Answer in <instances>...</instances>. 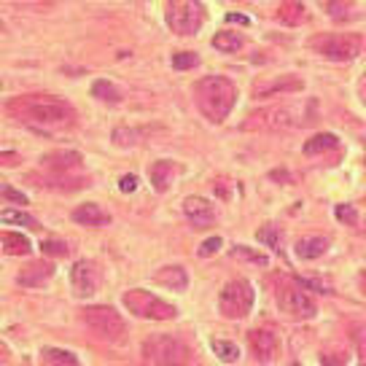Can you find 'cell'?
Returning a JSON list of instances; mask_svg holds the SVG:
<instances>
[{
	"label": "cell",
	"instance_id": "cell-16",
	"mask_svg": "<svg viewBox=\"0 0 366 366\" xmlns=\"http://www.w3.org/2000/svg\"><path fill=\"white\" fill-rule=\"evenodd\" d=\"M73 221L81 223V226H92V229H100V226H108L111 223V213H105L100 205L95 202H86V205H78L73 210Z\"/></svg>",
	"mask_w": 366,
	"mask_h": 366
},
{
	"label": "cell",
	"instance_id": "cell-33",
	"mask_svg": "<svg viewBox=\"0 0 366 366\" xmlns=\"http://www.w3.org/2000/svg\"><path fill=\"white\" fill-rule=\"evenodd\" d=\"M256 237H259V243H267L269 248L280 250V232H277L275 226H264V229H259V232H256Z\"/></svg>",
	"mask_w": 366,
	"mask_h": 366
},
{
	"label": "cell",
	"instance_id": "cell-10",
	"mask_svg": "<svg viewBox=\"0 0 366 366\" xmlns=\"http://www.w3.org/2000/svg\"><path fill=\"white\" fill-rule=\"evenodd\" d=\"M293 111L280 105V108H262V111H253L248 119L243 122V129H289L293 127Z\"/></svg>",
	"mask_w": 366,
	"mask_h": 366
},
{
	"label": "cell",
	"instance_id": "cell-25",
	"mask_svg": "<svg viewBox=\"0 0 366 366\" xmlns=\"http://www.w3.org/2000/svg\"><path fill=\"white\" fill-rule=\"evenodd\" d=\"M277 19L280 22H286V25H299V22H304V6L302 3H283L280 6V11H277Z\"/></svg>",
	"mask_w": 366,
	"mask_h": 366
},
{
	"label": "cell",
	"instance_id": "cell-37",
	"mask_svg": "<svg viewBox=\"0 0 366 366\" xmlns=\"http://www.w3.org/2000/svg\"><path fill=\"white\" fill-rule=\"evenodd\" d=\"M221 243H223L221 237H210V240H205V243L199 245V256H205V259H208V256H213V253L221 248Z\"/></svg>",
	"mask_w": 366,
	"mask_h": 366
},
{
	"label": "cell",
	"instance_id": "cell-26",
	"mask_svg": "<svg viewBox=\"0 0 366 366\" xmlns=\"http://www.w3.org/2000/svg\"><path fill=\"white\" fill-rule=\"evenodd\" d=\"M143 138V129H135V127H116L113 129V143L122 148L138 146Z\"/></svg>",
	"mask_w": 366,
	"mask_h": 366
},
{
	"label": "cell",
	"instance_id": "cell-1",
	"mask_svg": "<svg viewBox=\"0 0 366 366\" xmlns=\"http://www.w3.org/2000/svg\"><path fill=\"white\" fill-rule=\"evenodd\" d=\"M194 98L199 111L213 124H221L237 102V86L226 75H205L196 81Z\"/></svg>",
	"mask_w": 366,
	"mask_h": 366
},
{
	"label": "cell",
	"instance_id": "cell-19",
	"mask_svg": "<svg viewBox=\"0 0 366 366\" xmlns=\"http://www.w3.org/2000/svg\"><path fill=\"white\" fill-rule=\"evenodd\" d=\"M329 250V240L326 237H302L299 243H296V256L299 259H304V262H310V259H318V256H323Z\"/></svg>",
	"mask_w": 366,
	"mask_h": 366
},
{
	"label": "cell",
	"instance_id": "cell-34",
	"mask_svg": "<svg viewBox=\"0 0 366 366\" xmlns=\"http://www.w3.org/2000/svg\"><path fill=\"white\" fill-rule=\"evenodd\" d=\"M334 216H337V221H342V223H350V226L358 221V213H356V208H353V205H337Z\"/></svg>",
	"mask_w": 366,
	"mask_h": 366
},
{
	"label": "cell",
	"instance_id": "cell-8",
	"mask_svg": "<svg viewBox=\"0 0 366 366\" xmlns=\"http://www.w3.org/2000/svg\"><path fill=\"white\" fill-rule=\"evenodd\" d=\"M250 307H253V286H250L248 280L237 277V280H229V283L221 289V293H219L221 315L237 320V318L248 315Z\"/></svg>",
	"mask_w": 366,
	"mask_h": 366
},
{
	"label": "cell",
	"instance_id": "cell-43",
	"mask_svg": "<svg viewBox=\"0 0 366 366\" xmlns=\"http://www.w3.org/2000/svg\"><path fill=\"white\" fill-rule=\"evenodd\" d=\"M361 100H364V105H366V73H364V78H361Z\"/></svg>",
	"mask_w": 366,
	"mask_h": 366
},
{
	"label": "cell",
	"instance_id": "cell-14",
	"mask_svg": "<svg viewBox=\"0 0 366 366\" xmlns=\"http://www.w3.org/2000/svg\"><path fill=\"white\" fill-rule=\"evenodd\" d=\"M302 78H296L293 73L277 75L275 81H259L253 86V95L256 98H267V95H286V92H302Z\"/></svg>",
	"mask_w": 366,
	"mask_h": 366
},
{
	"label": "cell",
	"instance_id": "cell-17",
	"mask_svg": "<svg viewBox=\"0 0 366 366\" xmlns=\"http://www.w3.org/2000/svg\"><path fill=\"white\" fill-rule=\"evenodd\" d=\"M172 175H175V165H172L170 159H159V162H154V165L148 167L151 186H154L156 192H167V189H170Z\"/></svg>",
	"mask_w": 366,
	"mask_h": 366
},
{
	"label": "cell",
	"instance_id": "cell-40",
	"mask_svg": "<svg viewBox=\"0 0 366 366\" xmlns=\"http://www.w3.org/2000/svg\"><path fill=\"white\" fill-rule=\"evenodd\" d=\"M320 366H345V364H342L337 356H323V358H320Z\"/></svg>",
	"mask_w": 366,
	"mask_h": 366
},
{
	"label": "cell",
	"instance_id": "cell-21",
	"mask_svg": "<svg viewBox=\"0 0 366 366\" xmlns=\"http://www.w3.org/2000/svg\"><path fill=\"white\" fill-rule=\"evenodd\" d=\"M0 245H3V250L8 256H25V253L33 250L30 240H27L25 235H19V232H3L0 235Z\"/></svg>",
	"mask_w": 366,
	"mask_h": 366
},
{
	"label": "cell",
	"instance_id": "cell-11",
	"mask_svg": "<svg viewBox=\"0 0 366 366\" xmlns=\"http://www.w3.org/2000/svg\"><path fill=\"white\" fill-rule=\"evenodd\" d=\"M100 269L95 262H86V259H81V262H75L73 269H71V286H73L75 296H92V293H98L100 289Z\"/></svg>",
	"mask_w": 366,
	"mask_h": 366
},
{
	"label": "cell",
	"instance_id": "cell-35",
	"mask_svg": "<svg viewBox=\"0 0 366 366\" xmlns=\"http://www.w3.org/2000/svg\"><path fill=\"white\" fill-rule=\"evenodd\" d=\"M41 250H44L46 256H68V253H71V248L65 243H60V240H46V243L41 245Z\"/></svg>",
	"mask_w": 366,
	"mask_h": 366
},
{
	"label": "cell",
	"instance_id": "cell-5",
	"mask_svg": "<svg viewBox=\"0 0 366 366\" xmlns=\"http://www.w3.org/2000/svg\"><path fill=\"white\" fill-rule=\"evenodd\" d=\"M81 320H84L98 337H102V340H108V342L124 340V331H127L124 318L119 315L113 307H108V304H95V307L81 310Z\"/></svg>",
	"mask_w": 366,
	"mask_h": 366
},
{
	"label": "cell",
	"instance_id": "cell-45",
	"mask_svg": "<svg viewBox=\"0 0 366 366\" xmlns=\"http://www.w3.org/2000/svg\"><path fill=\"white\" fill-rule=\"evenodd\" d=\"M3 356H6V345H0V358H3Z\"/></svg>",
	"mask_w": 366,
	"mask_h": 366
},
{
	"label": "cell",
	"instance_id": "cell-44",
	"mask_svg": "<svg viewBox=\"0 0 366 366\" xmlns=\"http://www.w3.org/2000/svg\"><path fill=\"white\" fill-rule=\"evenodd\" d=\"M358 283H361V291L366 293V269L361 272V277H358Z\"/></svg>",
	"mask_w": 366,
	"mask_h": 366
},
{
	"label": "cell",
	"instance_id": "cell-23",
	"mask_svg": "<svg viewBox=\"0 0 366 366\" xmlns=\"http://www.w3.org/2000/svg\"><path fill=\"white\" fill-rule=\"evenodd\" d=\"M41 361H44V366H81L71 350H60V347H44Z\"/></svg>",
	"mask_w": 366,
	"mask_h": 366
},
{
	"label": "cell",
	"instance_id": "cell-27",
	"mask_svg": "<svg viewBox=\"0 0 366 366\" xmlns=\"http://www.w3.org/2000/svg\"><path fill=\"white\" fill-rule=\"evenodd\" d=\"M0 221H3V223H14V226H25V229H33V232L41 229L38 221L33 219L30 213H25V210H3V213H0Z\"/></svg>",
	"mask_w": 366,
	"mask_h": 366
},
{
	"label": "cell",
	"instance_id": "cell-42",
	"mask_svg": "<svg viewBox=\"0 0 366 366\" xmlns=\"http://www.w3.org/2000/svg\"><path fill=\"white\" fill-rule=\"evenodd\" d=\"M226 22H240V25H248V19L240 17V14H229V17H226Z\"/></svg>",
	"mask_w": 366,
	"mask_h": 366
},
{
	"label": "cell",
	"instance_id": "cell-39",
	"mask_svg": "<svg viewBox=\"0 0 366 366\" xmlns=\"http://www.w3.org/2000/svg\"><path fill=\"white\" fill-rule=\"evenodd\" d=\"M119 189H122L124 194L135 192V189H138V178H135V175H124L122 181H119Z\"/></svg>",
	"mask_w": 366,
	"mask_h": 366
},
{
	"label": "cell",
	"instance_id": "cell-15",
	"mask_svg": "<svg viewBox=\"0 0 366 366\" xmlns=\"http://www.w3.org/2000/svg\"><path fill=\"white\" fill-rule=\"evenodd\" d=\"M51 275H54V267L41 259V262H30L27 267H22V272L17 275V283L25 289H41L44 283H49Z\"/></svg>",
	"mask_w": 366,
	"mask_h": 366
},
{
	"label": "cell",
	"instance_id": "cell-7",
	"mask_svg": "<svg viewBox=\"0 0 366 366\" xmlns=\"http://www.w3.org/2000/svg\"><path fill=\"white\" fill-rule=\"evenodd\" d=\"M22 113L33 124H65L73 122L75 113L68 102L57 98H33L22 105Z\"/></svg>",
	"mask_w": 366,
	"mask_h": 366
},
{
	"label": "cell",
	"instance_id": "cell-3",
	"mask_svg": "<svg viewBox=\"0 0 366 366\" xmlns=\"http://www.w3.org/2000/svg\"><path fill=\"white\" fill-rule=\"evenodd\" d=\"M143 353L156 366H192V350L175 337H151L143 342Z\"/></svg>",
	"mask_w": 366,
	"mask_h": 366
},
{
	"label": "cell",
	"instance_id": "cell-41",
	"mask_svg": "<svg viewBox=\"0 0 366 366\" xmlns=\"http://www.w3.org/2000/svg\"><path fill=\"white\" fill-rule=\"evenodd\" d=\"M17 159H19L17 154H3L0 156V165H17Z\"/></svg>",
	"mask_w": 366,
	"mask_h": 366
},
{
	"label": "cell",
	"instance_id": "cell-46",
	"mask_svg": "<svg viewBox=\"0 0 366 366\" xmlns=\"http://www.w3.org/2000/svg\"><path fill=\"white\" fill-rule=\"evenodd\" d=\"M291 366H302V364H291Z\"/></svg>",
	"mask_w": 366,
	"mask_h": 366
},
{
	"label": "cell",
	"instance_id": "cell-31",
	"mask_svg": "<svg viewBox=\"0 0 366 366\" xmlns=\"http://www.w3.org/2000/svg\"><path fill=\"white\" fill-rule=\"evenodd\" d=\"M334 19H345L347 17V11L353 8V0H318Z\"/></svg>",
	"mask_w": 366,
	"mask_h": 366
},
{
	"label": "cell",
	"instance_id": "cell-36",
	"mask_svg": "<svg viewBox=\"0 0 366 366\" xmlns=\"http://www.w3.org/2000/svg\"><path fill=\"white\" fill-rule=\"evenodd\" d=\"M350 340H353V345H356L361 353H366V323H356V326L350 329Z\"/></svg>",
	"mask_w": 366,
	"mask_h": 366
},
{
	"label": "cell",
	"instance_id": "cell-24",
	"mask_svg": "<svg viewBox=\"0 0 366 366\" xmlns=\"http://www.w3.org/2000/svg\"><path fill=\"white\" fill-rule=\"evenodd\" d=\"M243 35H237V33H229V30H223V33H216V38H213V46L219 51H226V54H232V51H240L243 49Z\"/></svg>",
	"mask_w": 366,
	"mask_h": 366
},
{
	"label": "cell",
	"instance_id": "cell-9",
	"mask_svg": "<svg viewBox=\"0 0 366 366\" xmlns=\"http://www.w3.org/2000/svg\"><path fill=\"white\" fill-rule=\"evenodd\" d=\"M275 299H277L280 313H286V315L291 318L307 320V318H313L318 313L313 296L307 291H302V286H280L277 293H275Z\"/></svg>",
	"mask_w": 366,
	"mask_h": 366
},
{
	"label": "cell",
	"instance_id": "cell-18",
	"mask_svg": "<svg viewBox=\"0 0 366 366\" xmlns=\"http://www.w3.org/2000/svg\"><path fill=\"white\" fill-rule=\"evenodd\" d=\"M156 283H162V286H167L172 291H186V286H189V275H186V269L183 267H162L156 272Z\"/></svg>",
	"mask_w": 366,
	"mask_h": 366
},
{
	"label": "cell",
	"instance_id": "cell-20",
	"mask_svg": "<svg viewBox=\"0 0 366 366\" xmlns=\"http://www.w3.org/2000/svg\"><path fill=\"white\" fill-rule=\"evenodd\" d=\"M44 167H51V170H71V167H78L81 165V154L75 151H60V154H46L41 159Z\"/></svg>",
	"mask_w": 366,
	"mask_h": 366
},
{
	"label": "cell",
	"instance_id": "cell-12",
	"mask_svg": "<svg viewBox=\"0 0 366 366\" xmlns=\"http://www.w3.org/2000/svg\"><path fill=\"white\" fill-rule=\"evenodd\" d=\"M248 345H250V353L259 364H272L277 358V350H280V342L269 329H253L248 334Z\"/></svg>",
	"mask_w": 366,
	"mask_h": 366
},
{
	"label": "cell",
	"instance_id": "cell-4",
	"mask_svg": "<svg viewBox=\"0 0 366 366\" xmlns=\"http://www.w3.org/2000/svg\"><path fill=\"white\" fill-rule=\"evenodd\" d=\"M167 25L175 35H194L205 25V6L199 0H167Z\"/></svg>",
	"mask_w": 366,
	"mask_h": 366
},
{
	"label": "cell",
	"instance_id": "cell-6",
	"mask_svg": "<svg viewBox=\"0 0 366 366\" xmlns=\"http://www.w3.org/2000/svg\"><path fill=\"white\" fill-rule=\"evenodd\" d=\"M124 307L138 318H148V320H172L178 315V310L167 304L165 299L154 296V293L143 291V289H132L124 293Z\"/></svg>",
	"mask_w": 366,
	"mask_h": 366
},
{
	"label": "cell",
	"instance_id": "cell-29",
	"mask_svg": "<svg viewBox=\"0 0 366 366\" xmlns=\"http://www.w3.org/2000/svg\"><path fill=\"white\" fill-rule=\"evenodd\" d=\"M232 256L235 259H245V262H250V264H256V267H267L269 259L264 253H259V250H253V248H248V245H235L232 248Z\"/></svg>",
	"mask_w": 366,
	"mask_h": 366
},
{
	"label": "cell",
	"instance_id": "cell-28",
	"mask_svg": "<svg viewBox=\"0 0 366 366\" xmlns=\"http://www.w3.org/2000/svg\"><path fill=\"white\" fill-rule=\"evenodd\" d=\"M92 95L98 100H102V102H119L122 100V92L111 81H105V78H100V81L92 84Z\"/></svg>",
	"mask_w": 366,
	"mask_h": 366
},
{
	"label": "cell",
	"instance_id": "cell-22",
	"mask_svg": "<svg viewBox=\"0 0 366 366\" xmlns=\"http://www.w3.org/2000/svg\"><path fill=\"white\" fill-rule=\"evenodd\" d=\"M334 148H340V138H337V135H331V132H320V135L310 138V140L304 143V154H307V156H315V154L334 151Z\"/></svg>",
	"mask_w": 366,
	"mask_h": 366
},
{
	"label": "cell",
	"instance_id": "cell-32",
	"mask_svg": "<svg viewBox=\"0 0 366 366\" xmlns=\"http://www.w3.org/2000/svg\"><path fill=\"white\" fill-rule=\"evenodd\" d=\"M194 65H199V57H196L194 51H178V54H172V68L175 71H189Z\"/></svg>",
	"mask_w": 366,
	"mask_h": 366
},
{
	"label": "cell",
	"instance_id": "cell-30",
	"mask_svg": "<svg viewBox=\"0 0 366 366\" xmlns=\"http://www.w3.org/2000/svg\"><path fill=\"white\" fill-rule=\"evenodd\" d=\"M213 353L219 356L223 364H235V361L240 358V350H237V345H235V342H226V340H216V342H213Z\"/></svg>",
	"mask_w": 366,
	"mask_h": 366
},
{
	"label": "cell",
	"instance_id": "cell-38",
	"mask_svg": "<svg viewBox=\"0 0 366 366\" xmlns=\"http://www.w3.org/2000/svg\"><path fill=\"white\" fill-rule=\"evenodd\" d=\"M0 196H6V199H11V202H17V205H25L27 196L22 192H17V189H11V186H0Z\"/></svg>",
	"mask_w": 366,
	"mask_h": 366
},
{
	"label": "cell",
	"instance_id": "cell-2",
	"mask_svg": "<svg viewBox=\"0 0 366 366\" xmlns=\"http://www.w3.org/2000/svg\"><path fill=\"white\" fill-rule=\"evenodd\" d=\"M310 46L331 62H350L364 51V41L361 35L353 33H337V35H318L310 41Z\"/></svg>",
	"mask_w": 366,
	"mask_h": 366
},
{
	"label": "cell",
	"instance_id": "cell-13",
	"mask_svg": "<svg viewBox=\"0 0 366 366\" xmlns=\"http://www.w3.org/2000/svg\"><path fill=\"white\" fill-rule=\"evenodd\" d=\"M183 213L194 223V229H205L216 221V208L202 196H186L183 199Z\"/></svg>",
	"mask_w": 366,
	"mask_h": 366
}]
</instances>
